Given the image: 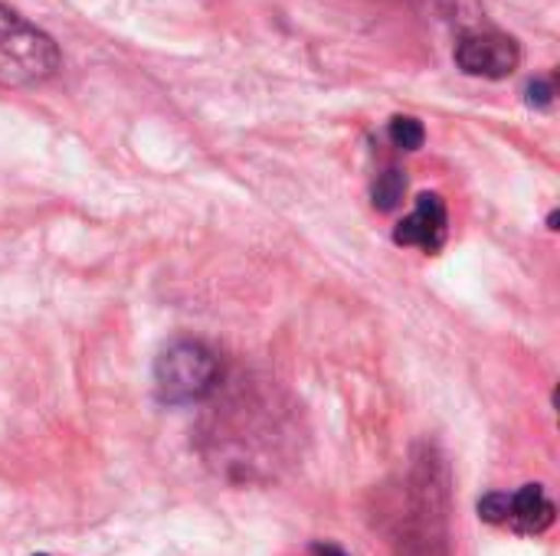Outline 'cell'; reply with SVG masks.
I'll return each instance as SVG.
<instances>
[{
    "mask_svg": "<svg viewBox=\"0 0 560 556\" xmlns=\"http://www.w3.org/2000/svg\"><path fill=\"white\" fill-rule=\"evenodd\" d=\"M220 383V364L200 341L171 344L154 364V390L164 403H200Z\"/></svg>",
    "mask_w": 560,
    "mask_h": 556,
    "instance_id": "6da1fadb",
    "label": "cell"
},
{
    "mask_svg": "<svg viewBox=\"0 0 560 556\" xmlns=\"http://www.w3.org/2000/svg\"><path fill=\"white\" fill-rule=\"evenodd\" d=\"M56 66H59L56 46L39 29L23 23L16 13H7L0 7V82L7 85L39 82L52 75Z\"/></svg>",
    "mask_w": 560,
    "mask_h": 556,
    "instance_id": "7a4b0ae2",
    "label": "cell"
},
{
    "mask_svg": "<svg viewBox=\"0 0 560 556\" xmlns=\"http://www.w3.org/2000/svg\"><path fill=\"white\" fill-rule=\"evenodd\" d=\"M479 518L518 534H545L555 524V505L541 485H525L515 495L492 492L479 501Z\"/></svg>",
    "mask_w": 560,
    "mask_h": 556,
    "instance_id": "3957f363",
    "label": "cell"
},
{
    "mask_svg": "<svg viewBox=\"0 0 560 556\" xmlns=\"http://www.w3.org/2000/svg\"><path fill=\"white\" fill-rule=\"evenodd\" d=\"M522 46L505 33H469L456 43V66L469 75L505 79L518 69Z\"/></svg>",
    "mask_w": 560,
    "mask_h": 556,
    "instance_id": "277c9868",
    "label": "cell"
},
{
    "mask_svg": "<svg viewBox=\"0 0 560 556\" xmlns=\"http://www.w3.org/2000/svg\"><path fill=\"white\" fill-rule=\"evenodd\" d=\"M446 203L440 193H420L417 197V210L410 216H404L394 229V242L397 246H420L427 252H436L446 242Z\"/></svg>",
    "mask_w": 560,
    "mask_h": 556,
    "instance_id": "5b68a950",
    "label": "cell"
},
{
    "mask_svg": "<svg viewBox=\"0 0 560 556\" xmlns=\"http://www.w3.org/2000/svg\"><path fill=\"white\" fill-rule=\"evenodd\" d=\"M404 190H407V177L397 167H387L374 184V206L377 210H394L404 200Z\"/></svg>",
    "mask_w": 560,
    "mask_h": 556,
    "instance_id": "8992f818",
    "label": "cell"
},
{
    "mask_svg": "<svg viewBox=\"0 0 560 556\" xmlns=\"http://www.w3.org/2000/svg\"><path fill=\"white\" fill-rule=\"evenodd\" d=\"M387 134H390V141H394L397 147H404V151H420L423 141H427V128H423L417 118H410V115H397V118L390 121Z\"/></svg>",
    "mask_w": 560,
    "mask_h": 556,
    "instance_id": "52a82bcc",
    "label": "cell"
},
{
    "mask_svg": "<svg viewBox=\"0 0 560 556\" xmlns=\"http://www.w3.org/2000/svg\"><path fill=\"white\" fill-rule=\"evenodd\" d=\"M551 98H555V85H551L548 79H538V82H532V85H528V102H532V105L548 108V105H551Z\"/></svg>",
    "mask_w": 560,
    "mask_h": 556,
    "instance_id": "ba28073f",
    "label": "cell"
},
{
    "mask_svg": "<svg viewBox=\"0 0 560 556\" xmlns=\"http://www.w3.org/2000/svg\"><path fill=\"white\" fill-rule=\"evenodd\" d=\"M308 556H348L341 547H335V544H315Z\"/></svg>",
    "mask_w": 560,
    "mask_h": 556,
    "instance_id": "9c48e42d",
    "label": "cell"
}]
</instances>
